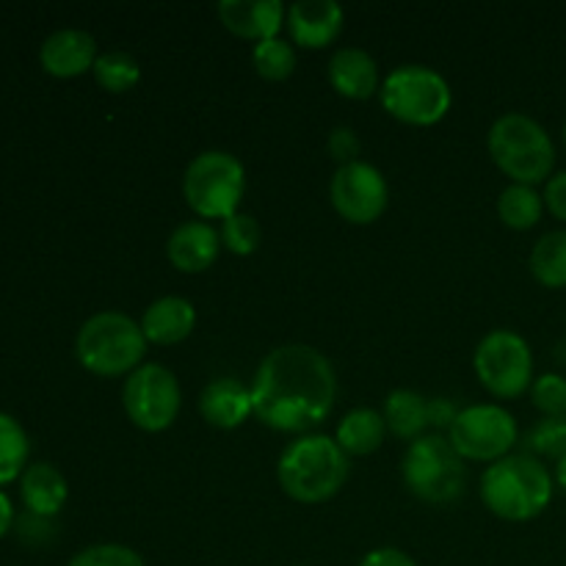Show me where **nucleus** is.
Masks as SVG:
<instances>
[{
	"label": "nucleus",
	"mask_w": 566,
	"mask_h": 566,
	"mask_svg": "<svg viewBox=\"0 0 566 566\" xmlns=\"http://www.w3.org/2000/svg\"><path fill=\"white\" fill-rule=\"evenodd\" d=\"M249 387L254 418L287 434H310L329 418L337 398L329 357L304 343H287L265 354Z\"/></svg>",
	"instance_id": "f257e3e1"
},
{
	"label": "nucleus",
	"mask_w": 566,
	"mask_h": 566,
	"mask_svg": "<svg viewBox=\"0 0 566 566\" xmlns=\"http://www.w3.org/2000/svg\"><path fill=\"white\" fill-rule=\"evenodd\" d=\"M348 453L337 446L335 437L302 434L282 451L276 462V479L291 501L326 503L346 486L352 462Z\"/></svg>",
	"instance_id": "f03ea898"
},
{
	"label": "nucleus",
	"mask_w": 566,
	"mask_h": 566,
	"mask_svg": "<svg viewBox=\"0 0 566 566\" xmlns=\"http://www.w3.org/2000/svg\"><path fill=\"white\" fill-rule=\"evenodd\" d=\"M481 501L506 523H528L553 501V475L531 453H509L481 475Z\"/></svg>",
	"instance_id": "7ed1b4c3"
},
{
	"label": "nucleus",
	"mask_w": 566,
	"mask_h": 566,
	"mask_svg": "<svg viewBox=\"0 0 566 566\" xmlns=\"http://www.w3.org/2000/svg\"><path fill=\"white\" fill-rule=\"evenodd\" d=\"M142 324L119 310H103L83 321L75 337V357L94 376H130L147 354Z\"/></svg>",
	"instance_id": "20e7f679"
},
{
	"label": "nucleus",
	"mask_w": 566,
	"mask_h": 566,
	"mask_svg": "<svg viewBox=\"0 0 566 566\" xmlns=\"http://www.w3.org/2000/svg\"><path fill=\"white\" fill-rule=\"evenodd\" d=\"M486 147L497 169L512 177V182L536 186L553 177L556 147H553L551 133L534 116L520 114V111L497 116L486 136Z\"/></svg>",
	"instance_id": "39448f33"
},
{
	"label": "nucleus",
	"mask_w": 566,
	"mask_h": 566,
	"mask_svg": "<svg viewBox=\"0 0 566 566\" xmlns=\"http://www.w3.org/2000/svg\"><path fill=\"white\" fill-rule=\"evenodd\" d=\"M243 191H247V169L235 155L224 149L199 153L182 175L188 208L205 221H224L238 213Z\"/></svg>",
	"instance_id": "423d86ee"
},
{
	"label": "nucleus",
	"mask_w": 566,
	"mask_h": 566,
	"mask_svg": "<svg viewBox=\"0 0 566 566\" xmlns=\"http://www.w3.org/2000/svg\"><path fill=\"white\" fill-rule=\"evenodd\" d=\"M381 105L403 125H437L451 111L453 94L446 77L426 64H403L385 77Z\"/></svg>",
	"instance_id": "0eeeda50"
},
{
	"label": "nucleus",
	"mask_w": 566,
	"mask_h": 566,
	"mask_svg": "<svg viewBox=\"0 0 566 566\" xmlns=\"http://www.w3.org/2000/svg\"><path fill=\"white\" fill-rule=\"evenodd\" d=\"M464 459L440 431L409 442L401 473L412 495L426 503H453L464 492Z\"/></svg>",
	"instance_id": "6e6552de"
},
{
	"label": "nucleus",
	"mask_w": 566,
	"mask_h": 566,
	"mask_svg": "<svg viewBox=\"0 0 566 566\" xmlns=\"http://www.w3.org/2000/svg\"><path fill=\"white\" fill-rule=\"evenodd\" d=\"M475 376L495 398H520L534 385V354L528 340L514 329H492L475 346Z\"/></svg>",
	"instance_id": "1a4fd4ad"
},
{
	"label": "nucleus",
	"mask_w": 566,
	"mask_h": 566,
	"mask_svg": "<svg viewBox=\"0 0 566 566\" xmlns=\"http://www.w3.org/2000/svg\"><path fill=\"white\" fill-rule=\"evenodd\" d=\"M122 407L136 429L149 431V434L166 431L180 415V381L160 363L138 365L122 387Z\"/></svg>",
	"instance_id": "9d476101"
},
{
	"label": "nucleus",
	"mask_w": 566,
	"mask_h": 566,
	"mask_svg": "<svg viewBox=\"0 0 566 566\" xmlns=\"http://www.w3.org/2000/svg\"><path fill=\"white\" fill-rule=\"evenodd\" d=\"M517 420L501 403H473V407L459 409L448 431V440L459 457L486 464L509 457V451L517 446Z\"/></svg>",
	"instance_id": "9b49d317"
},
{
	"label": "nucleus",
	"mask_w": 566,
	"mask_h": 566,
	"mask_svg": "<svg viewBox=\"0 0 566 566\" xmlns=\"http://www.w3.org/2000/svg\"><path fill=\"white\" fill-rule=\"evenodd\" d=\"M332 208L352 224H374L390 202V186L385 175L368 160L337 166L329 182Z\"/></svg>",
	"instance_id": "f8f14e48"
},
{
	"label": "nucleus",
	"mask_w": 566,
	"mask_h": 566,
	"mask_svg": "<svg viewBox=\"0 0 566 566\" xmlns=\"http://www.w3.org/2000/svg\"><path fill=\"white\" fill-rule=\"evenodd\" d=\"M343 6L335 0H296L287 6L285 28L291 33V42L298 48L321 50L329 48L343 31Z\"/></svg>",
	"instance_id": "ddd939ff"
},
{
	"label": "nucleus",
	"mask_w": 566,
	"mask_h": 566,
	"mask_svg": "<svg viewBox=\"0 0 566 566\" xmlns=\"http://www.w3.org/2000/svg\"><path fill=\"white\" fill-rule=\"evenodd\" d=\"M221 232L210 221H182L166 241V258L182 274H202L219 260Z\"/></svg>",
	"instance_id": "4468645a"
},
{
	"label": "nucleus",
	"mask_w": 566,
	"mask_h": 566,
	"mask_svg": "<svg viewBox=\"0 0 566 566\" xmlns=\"http://www.w3.org/2000/svg\"><path fill=\"white\" fill-rule=\"evenodd\" d=\"M97 42L81 28H61L53 31L39 48V64L53 77H77L94 70L97 61Z\"/></svg>",
	"instance_id": "2eb2a0df"
},
{
	"label": "nucleus",
	"mask_w": 566,
	"mask_h": 566,
	"mask_svg": "<svg viewBox=\"0 0 566 566\" xmlns=\"http://www.w3.org/2000/svg\"><path fill=\"white\" fill-rule=\"evenodd\" d=\"M216 14L224 22L227 31L258 44L280 36L287 9L280 0H221L216 6Z\"/></svg>",
	"instance_id": "dca6fc26"
},
{
	"label": "nucleus",
	"mask_w": 566,
	"mask_h": 566,
	"mask_svg": "<svg viewBox=\"0 0 566 566\" xmlns=\"http://www.w3.org/2000/svg\"><path fill=\"white\" fill-rule=\"evenodd\" d=\"M199 412H202L205 423L213 429L232 431L254 415L252 387L243 381L232 379V376H221L205 385L202 396H199Z\"/></svg>",
	"instance_id": "f3484780"
},
{
	"label": "nucleus",
	"mask_w": 566,
	"mask_h": 566,
	"mask_svg": "<svg viewBox=\"0 0 566 566\" xmlns=\"http://www.w3.org/2000/svg\"><path fill=\"white\" fill-rule=\"evenodd\" d=\"M329 75L332 88L340 97L348 99H368L379 92V64L374 55L363 48H340L332 53L329 59Z\"/></svg>",
	"instance_id": "a211bd4d"
},
{
	"label": "nucleus",
	"mask_w": 566,
	"mask_h": 566,
	"mask_svg": "<svg viewBox=\"0 0 566 566\" xmlns=\"http://www.w3.org/2000/svg\"><path fill=\"white\" fill-rule=\"evenodd\" d=\"M142 332L147 343L155 346H175L182 343L197 326V307L182 296H160L144 310Z\"/></svg>",
	"instance_id": "6ab92c4d"
},
{
	"label": "nucleus",
	"mask_w": 566,
	"mask_h": 566,
	"mask_svg": "<svg viewBox=\"0 0 566 566\" xmlns=\"http://www.w3.org/2000/svg\"><path fill=\"white\" fill-rule=\"evenodd\" d=\"M20 497L25 512L53 520L70 497V484L55 464L33 462L20 475Z\"/></svg>",
	"instance_id": "aec40b11"
},
{
	"label": "nucleus",
	"mask_w": 566,
	"mask_h": 566,
	"mask_svg": "<svg viewBox=\"0 0 566 566\" xmlns=\"http://www.w3.org/2000/svg\"><path fill=\"white\" fill-rule=\"evenodd\" d=\"M387 437L385 415L376 412L370 407H357L352 412L343 415L337 423L335 440L348 457H368V453L379 451L381 442Z\"/></svg>",
	"instance_id": "412c9836"
},
{
	"label": "nucleus",
	"mask_w": 566,
	"mask_h": 566,
	"mask_svg": "<svg viewBox=\"0 0 566 566\" xmlns=\"http://www.w3.org/2000/svg\"><path fill=\"white\" fill-rule=\"evenodd\" d=\"M385 423L387 431H392L401 440L415 442L418 437H423L429 426V401L420 396L418 390H409V387H401V390H392L385 401Z\"/></svg>",
	"instance_id": "4be33fe9"
},
{
	"label": "nucleus",
	"mask_w": 566,
	"mask_h": 566,
	"mask_svg": "<svg viewBox=\"0 0 566 566\" xmlns=\"http://www.w3.org/2000/svg\"><path fill=\"white\" fill-rule=\"evenodd\" d=\"M542 213H545V197L536 191V186L512 182L497 197V216L512 230H531L539 224Z\"/></svg>",
	"instance_id": "5701e85b"
},
{
	"label": "nucleus",
	"mask_w": 566,
	"mask_h": 566,
	"mask_svg": "<svg viewBox=\"0 0 566 566\" xmlns=\"http://www.w3.org/2000/svg\"><path fill=\"white\" fill-rule=\"evenodd\" d=\"M528 265L545 287H566V230L545 232L531 249Z\"/></svg>",
	"instance_id": "b1692460"
},
{
	"label": "nucleus",
	"mask_w": 566,
	"mask_h": 566,
	"mask_svg": "<svg viewBox=\"0 0 566 566\" xmlns=\"http://www.w3.org/2000/svg\"><path fill=\"white\" fill-rule=\"evenodd\" d=\"M28 457H31L28 431L9 412H0V486L20 481L28 468Z\"/></svg>",
	"instance_id": "393cba45"
},
{
	"label": "nucleus",
	"mask_w": 566,
	"mask_h": 566,
	"mask_svg": "<svg viewBox=\"0 0 566 566\" xmlns=\"http://www.w3.org/2000/svg\"><path fill=\"white\" fill-rule=\"evenodd\" d=\"M94 81L111 94H122L136 88V83L142 81V66L125 50H108V53H99L94 61Z\"/></svg>",
	"instance_id": "a878e982"
},
{
	"label": "nucleus",
	"mask_w": 566,
	"mask_h": 566,
	"mask_svg": "<svg viewBox=\"0 0 566 566\" xmlns=\"http://www.w3.org/2000/svg\"><path fill=\"white\" fill-rule=\"evenodd\" d=\"M252 64L265 81H285L296 70V48L282 36L265 39V42L254 44Z\"/></svg>",
	"instance_id": "bb28decb"
},
{
	"label": "nucleus",
	"mask_w": 566,
	"mask_h": 566,
	"mask_svg": "<svg viewBox=\"0 0 566 566\" xmlns=\"http://www.w3.org/2000/svg\"><path fill=\"white\" fill-rule=\"evenodd\" d=\"M219 232H221V247L230 249L232 254H241V258L258 252L260 238H263L260 221L254 219L252 213H243V210H238V213H232L230 219L221 221Z\"/></svg>",
	"instance_id": "cd10ccee"
},
{
	"label": "nucleus",
	"mask_w": 566,
	"mask_h": 566,
	"mask_svg": "<svg viewBox=\"0 0 566 566\" xmlns=\"http://www.w3.org/2000/svg\"><path fill=\"white\" fill-rule=\"evenodd\" d=\"M531 457H547V459H564L566 457V415L562 418H542L534 429L525 437Z\"/></svg>",
	"instance_id": "c85d7f7f"
},
{
	"label": "nucleus",
	"mask_w": 566,
	"mask_h": 566,
	"mask_svg": "<svg viewBox=\"0 0 566 566\" xmlns=\"http://www.w3.org/2000/svg\"><path fill=\"white\" fill-rule=\"evenodd\" d=\"M66 566H147L133 547L103 542V545H88L70 558Z\"/></svg>",
	"instance_id": "c756f323"
},
{
	"label": "nucleus",
	"mask_w": 566,
	"mask_h": 566,
	"mask_svg": "<svg viewBox=\"0 0 566 566\" xmlns=\"http://www.w3.org/2000/svg\"><path fill=\"white\" fill-rule=\"evenodd\" d=\"M531 401L545 418H562L566 415V376L542 374L531 385Z\"/></svg>",
	"instance_id": "7c9ffc66"
},
{
	"label": "nucleus",
	"mask_w": 566,
	"mask_h": 566,
	"mask_svg": "<svg viewBox=\"0 0 566 566\" xmlns=\"http://www.w3.org/2000/svg\"><path fill=\"white\" fill-rule=\"evenodd\" d=\"M326 149H329L332 158L337 160L340 166L346 164H354V160H359V149H363V144H359V136L354 127H335V130L329 133V142H326Z\"/></svg>",
	"instance_id": "2f4dec72"
},
{
	"label": "nucleus",
	"mask_w": 566,
	"mask_h": 566,
	"mask_svg": "<svg viewBox=\"0 0 566 566\" xmlns=\"http://www.w3.org/2000/svg\"><path fill=\"white\" fill-rule=\"evenodd\" d=\"M545 208L556 216L558 221H566V171H558L547 180L545 188Z\"/></svg>",
	"instance_id": "473e14b6"
},
{
	"label": "nucleus",
	"mask_w": 566,
	"mask_h": 566,
	"mask_svg": "<svg viewBox=\"0 0 566 566\" xmlns=\"http://www.w3.org/2000/svg\"><path fill=\"white\" fill-rule=\"evenodd\" d=\"M359 566H418V562L398 547H376V551L365 553Z\"/></svg>",
	"instance_id": "72a5a7b5"
},
{
	"label": "nucleus",
	"mask_w": 566,
	"mask_h": 566,
	"mask_svg": "<svg viewBox=\"0 0 566 566\" xmlns=\"http://www.w3.org/2000/svg\"><path fill=\"white\" fill-rule=\"evenodd\" d=\"M457 415H459V409L451 398H434V401H429V426L431 429H440V434H442V429L451 431Z\"/></svg>",
	"instance_id": "f704fd0d"
},
{
	"label": "nucleus",
	"mask_w": 566,
	"mask_h": 566,
	"mask_svg": "<svg viewBox=\"0 0 566 566\" xmlns=\"http://www.w3.org/2000/svg\"><path fill=\"white\" fill-rule=\"evenodd\" d=\"M11 528H14V506H11V497L0 490V539H3Z\"/></svg>",
	"instance_id": "c9c22d12"
},
{
	"label": "nucleus",
	"mask_w": 566,
	"mask_h": 566,
	"mask_svg": "<svg viewBox=\"0 0 566 566\" xmlns=\"http://www.w3.org/2000/svg\"><path fill=\"white\" fill-rule=\"evenodd\" d=\"M556 484L562 486V490H566V457L558 459L556 464Z\"/></svg>",
	"instance_id": "e433bc0d"
},
{
	"label": "nucleus",
	"mask_w": 566,
	"mask_h": 566,
	"mask_svg": "<svg viewBox=\"0 0 566 566\" xmlns=\"http://www.w3.org/2000/svg\"><path fill=\"white\" fill-rule=\"evenodd\" d=\"M564 144H566V125H564Z\"/></svg>",
	"instance_id": "4c0bfd02"
},
{
	"label": "nucleus",
	"mask_w": 566,
	"mask_h": 566,
	"mask_svg": "<svg viewBox=\"0 0 566 566\" xmlns=\"http://www.w3.org/2000/svg\"><path fill=\"white\" fill-rule=\"evenodd\" d=\"M298 566H307V564H298Z\"/></svg>",
	"instance_id": "58836bf2"
}]
</instances>
